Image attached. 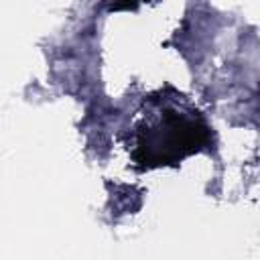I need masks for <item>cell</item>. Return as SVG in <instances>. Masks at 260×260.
I'll use <instances>...</instances> for the list:
<instances>
[{
  "instance_id": "6da1fadb",
  "label": "cell",
  "mask_w": 260,
  "mask_h": 260,
  "mask_svg": "<svg viewBox=\"0 0 260 260\" xmlns=\"http://www.w3.org/2000/svg\"><path fill=\"white\" fill-rule=\"evenodd\" d=\"M209 142L211 130L197 110L167 104L136 130L134 158L148 169L177 165L185 156L209 146Z\"/></svg>"
}]
</instances>
